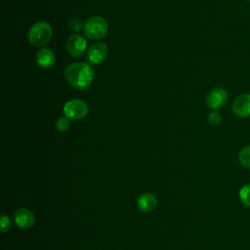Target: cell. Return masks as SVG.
Segmentation results:
<instances>
[{
    "label": "cell",
    "mask_w": 250,
    "mask_h": 250,
    "mask_svg": "<svg viewBox=\"0 0 250 250\" xmlns=\"http://www.w3.org/2000/svg\"><path fill=\"white\" fill-rule=\"evenodd\" d=\"M53 35V29L47 21H37L33 23L27 33L29 43L34 47H42L50 42Z\"/></svg>",
    "instance_id": "cell-2"
},
{
    "label": "cell",
    "mask_w": 250,
    "mask_h": 250,
    "mask_svg": "<svg viewBox=\"0 0 250 250\" xmlns=\"http://www.w3.org/2000/svg\"><path fill=\"white\" fill-rule=\"evenodd\" d=\"M221 121H222V116H221V114L219 112L213 111V112L209 113V115H208V122L211 125L217 126V125H219L221 123Z\"/></svg>",
    "instance_id": "cell-16"
},
{
    "label": "cell",
    "mask_w": 250,
    "mask_h": 250,
    "mask_svg": "<svg viewBox=\"0 0 250 250\" xmlns=\"http://www.w3.org/2000/svg\"><path fill=\"white\" fill-rule=\"evenodd\" d=\"M107 53H108V47L106 46V44L103 42L93 43L89 47L86 54L87 62L90 64H94V65L100 64L105 60Z\"/></svg>",
    "instance_id": "cell-5"
},
{
    "label": "cell",
    "mask_w": 250,
    "mask_h": 250,
    "mask_svg": "<svg viewBox=\"0 0 250 250\" xmlns=\"http://www.w3.org/2000/svg\"><path fill=\"white\" fill-rule=\"evenodd\" d=\"M107 30V21L100 16H93L89 18L88 20H86L83 25L84 34L92 40L104 38L106 35Z\"/></svg>",
    "instance_id": "cell-3"
},
{
    "label": "cell",
    "mask_w": 250,
    "mask_h": 250,
    "mask_svg": "<svg viewBox=\"0 0 250 250\" xmlns=\"http://www.w3.org/2000/svg\"><path fill=\"white\" fill-rule=\"evenodd\" d=\"M14 219L21 229H30L35 223L34 214L26 208H20L14 214Z\"/></svg>",
    "instance_id": "cell-9"
},
{
    "label": "cell",
    "mask_w": 250,
    "mask_h": 250,
    "mask_svg": "<svg viewBox=\"0 0 250 250\" xmlns=\"http://www.w3.org/2000/svg\"><path fill=\"white\" fill-rule=\"evenodd\" d=\"M56 62L54 52L49 48H42L36 54V62L42 68H50Z\"/></svg>",
    "instance_id": "cell-10"
},
{
    "label": "cell",
    "mask_w": 250,
    "mask_h": 250,
    "mask_svg": "<svg viewBox=\"0 0 250 250\" xmlns=\"http://www.w3.org/2000/svg\"><path fill=\"white\" fill-rule=\"evenodd\" d=\"M232 110L233 113L240 118L250 116V94L244 93L237 96L233 101Z\"/></svg>",
    "instance_id": "cell-8"
},
{
    "label": "cell",
    "mask_w": 250,
    "mask_h": 250,
    "mask_svg": "<svg viewBox=\"0 0 250 250\" xmlns=\"http://www.w3.org/2000/svg\"><path fill=\"white\" fill-rule=\"evenodd\" d=\"M11 227V221L9 219V217H7L6 215H2L1 217V221H0V229L1 232L4 233L6 232Z\"/></svg>",
    "instance_id": "cell-17"
},
{
    "label": "cell",
    "mask_w": 250,
    "mask_h": 250,
    "mask_svg": "<svg viewBox=\"0 0 250 250\" xmlns=\"http://www.w3.org/2000/svg\"><path fill=\"white\" fill-rule=\"evenodd\" d=\"M238 161L239 163L245 167L250 168V146H244L238 153Z\"/></svg>",
    "instance_id": "cell-12"
},
{
    "label": "cell",
    "mask_w": 250,
    "mask_h": 250,
    "mask_svg": "<svg viewBox=\"0 0 250 250\" xmlns=\"http://www.w3.org/2000/svg\"><path fill=\"white\" fill-rule=\"evenodd\" d=\"M56 127L60 132H65L70 127V122L67 117H60L56 122Z\"/></svg>",
    "instance_id": "cell-15"
},
{
    "label": "cell",
    "mask_w": 250,
    "mask_h": 250,
    "mask_svg": "<svg viewBox=\"0 0 250 250\" xmlns=\"http://www.w3.org/2000/svg\"><path fill=\"white\" fill-rule=\"evenodd\" d=\"M63 113L69 120H79L85 117L88 113V105L82 100H70L65 103L63 106Z\"/></svg>",
    "instance_id": "cell-4"
},
{
    "label": "cell",
    "mask_w": 250,
    "mask_h": 250,
    "mask_svg": "<svg viewBox=\"0 0 250 250\" xmlns=\"http://www.w3.org/2000/svg\"><path fill=\"white\" fill-rule=\"evenodd\" d=\"M228 101V93L224 88H214L206 96V104L212 109L223 107Z\"/></svg>",
    "instance_id": "cell-6"
},
{
    "label": "cell",
    "mask_w": 250,
    "mask_h": 250,
    "mask_svg": "<svg viewBox=\"0 0 250 250\" xmlns=\"http://www.w3.org/2000/svg\"><path fill=\"white\" fill-rule=\"evenodd\" d=\"M87 48V41L84 36L80 34L71 35L66 42V49L70 56L78 58L81 57Z\"/></svg>",
    "instance_id": "cell-7"
},
{
    "label": "cell",
    "mask_w": 250,
    "mask_h": 250,
    "mask_svg": "<svg viewBox=\"0 0 250 250\" xmlns=\"http://www.w3.org/2000/svg\"><path fill=\"white\" fill-rule=\"evenodd\" d=\"M138 208L143 212H151L157 205V199L154 194L145 192L141 194L137 200Z\"/></svg>",
    "instance_id": "cell-11"
},
{
    "label": "cell",
    "mask_w": 250,
    "mask_h": 250,
    "mask_svg": "<svg viewBox=\"0 0 250 250\" xmlns=\"http://www.w3.org/2000/svg\"><path fill=\"white\" fill-rule=\"evenodd\" d=\"M239 199L245 205L250 207V184L244 185L239 190Z\"/></svg>",
    "instance_id": "cell-13"
},
{
    "label": "cell",
    "mask_w": 250,
    "mask_h": 250,
    "mask_svg": "<svg viewBox=\"0 0 250 250\" xmlns=\"http://www.w3.org/2000/svg\"><path fill=\"white\" fill-rule=\"evenodd\" d=\"M64 76L67 82L78 90L87 89L93 82L95 72L87 62H73L64 69Z\"/></svg>",
    "instance_id": "cell-1"
},
{
    "label": "cell",
    "mask_w": 250,
    "mask_h": 250,
    "mask_svg": "<svg viewBox=\"0 0 250 250\" xmlns=\"http://www.w3.org/2000/svg\"><path fill=\"white\" fill-rule=\"evenodd\" d=\"M83 25L84 24H82V21H81L80 18H78V17H73V18H70L67 20V27L70 30L79 31L83 27Z\"/></svg>",
    "instance_id": "cell-14"
}]
</instances>
